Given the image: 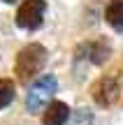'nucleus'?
<instances>
[{
	"instance_id": "1",
	"label": "nucleus",
	"mask_w": 123,
	"mask_h": 125,
	"mask_svg": "<svg viewBox=\"0 0 123 125\" xmlns=\"http://www.w3.org/2000/svg\"><path fill=\"white\" fill-rule=\"evenodd\" d=\"M44 62H46V51L42 44H28L26 49H21L16 56V67H14L19 81H23V83L30 81L44 67Z\"/></svg>"
},
{
	"instance_id": "2",
	"label": "nucleus",
	"mask_w": 123,
	"mask_h": 125,
	"mask_svg": "<svg viewBox=\"0 0 123 125\" xmlns=\"http://www.w3.org/2000/svg\"><path fill=\"white\" fill-rule=\"evenodd\" d=\"M56 88H58V81L51 74H44L37 81H33V83L28 86V93H26V109L30 114H37L51 97H54Z\"/></svg>"
},
{
	"instance_id": "3",
	"label": "nucleus",
	"mask_w": 123,
	"mask_h": 125,
	"mask_svg": "<svg viewBox=\"0 0 123 125\" xmlns=\"http://www.w3.org/2000/svg\"><path fill=\"white\" fill-rule=\"evenodd\" d=\"M44 12H46L44 0H26L16 12V26L23 30H35V28H40Z\"/></svg>"
},
{
	"instance_id": "4",
	"label": "nucleus",
	"mask_w": 123,
	"mask_h": 125,
	"mask_svg": "<svg viewBox=\"0 0 123 125\" xmlns=\"http://www.w3.org/2000/svg\"><path fill=\"white\" fill-rule=\"evenodd\" d=\"M119 93H121V86L114 76H105L95 83L93 88V100H95L100 107H112V104L119 100Z\"/></svg>"
},
{
	"instance_id": "5",
	"label": "nucleus",
	"mask_w": 123,
	"mask_h": 125,
	"mask_svg": "<svg viewBox=\"0 0 123 125\" xmlns=\"http://www.w3.org/2000/svg\"><path fill=\"white\" fill-rule=\"evenodd\" d=\"M67 121H70V107L65 102H51L44 109V116H42L44 125H63Z\"/></svg>"
},
{
	"instance_id": "6",
	"label": "nucleus",
	"mask_w": 123,
	"mask_h": 125,
	"mask_svg": "<svg viewBox=\"0 0 123 125\" xmlns=\"http://www.w3.org/2000/svg\"><path fill=\"white\" fill-rule=\"evenodd\" d=\"M105 19H107V23H109L112 28L123 30V0H109Z\"/></svg>"
},
{
	"instance_id": "7",
	"label": "nucleus",
	"mask_w": 123,
	"mask_h": 125,
	"mask_svg": "<svg viewBox=\"0 0 123 125\" xmlns=\"http://www.w3.org/2000/svg\"><path fill=\"white\" fill-rule=\"evenodd\" d=\"M86 51L91 53V60L95 62V65H102V62L109 58V44H107L105 40L93 42V44H86Z\"/></svg>"
},
{
	"instance_id": "8",
	"label": "nucleus",
	"mask_w": 123,
	"mask_h": 125,
	"mask_svg": "<svg viewBox=\"0 0 123 125\" xmlns=\"http://www.w3.org/2000/svg\"><path fill=\"white\" fill-rule=\"evenodd\" d=\"M12 100H14V83L9 79H0V109L9 107Z\"/></svg>"
},
{
	"instance_id": "9",
	"label": "nucleus",
	"mask_w": 123,
	"mask_h": 125,
	"mask_svg": "<svg viewBox=\"0 0 123 125\" xmlns=\"http://www.w3.org/2000/svg\"><path fill=\"white\" fill-rule=\"evenodd\" d=\"M93 123V111L91 109H77L70 114L67 125H91Z\"/></svg>"
},
{
	"instance_id": "10",
	"label": "nucleus",
	"mask_w": 123,
	"mask_h": 125,
	"mask_svg": "<svg viewBox=\"0 0 123 125\" xmlns=\"http://www.w3.org/2000/svg\"><path fill=\"white\" fill-rule=\"evenodd\" d=\"M0 2H7V5H12V2H16V0H0Z\"/></svg>"
}]
</instances>
